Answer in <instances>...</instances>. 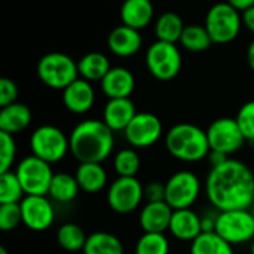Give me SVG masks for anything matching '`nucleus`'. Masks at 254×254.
I'll list each match as a JSON object with an SVG mask.
<instances>
[{
	"instance_id": "obj_1",
	"label": "nucleus",
	"mask_w": 254,
	"mask_h": 254,
	"mask_svg": "<svg viewBox=\"0 0 254 254\" xmlns=\"http://www.w3.org/2000/svg\"><path fill=\"white\" fill-rule=\"evenodd\" d=\"M205 195L217 211L249 210L254 204V174L244 162L228 159L210 170Z\"/></svg>"
},
{
	"instance_id": "obj_2",
	"label": "nucleus",
	"mask_w": 254,
	"mask_h": 254,
	"mask_svg": "<svg viewBox=\"0 0 254 254\" xmlns=\"http://www.w3.org/2000/svg\"><path fill=\"white\" fill-rule=\"evenodd\" d=\"M115 131H112L104 121L85 119L79 122L71 134L70 152L74 159L82 162H98L103 164L115 147Z\"/></svg>"
},
{
	"instance_id": "obj_3",
	"label": "nucleus",
	"mask_w": 254,
	"mask_h": 254,
	"mask_svg": "<svg viewBox=\"0 0 254 254\" xmlns=\"http://www.w3.org/2000/svg\"><path fill=\"white\" fill-rule=\"evenodd\" d=\"M165 146L173 158L183 162H199L210 153L207 131L193 124L171 127L165 135Z\"/></svg>"
},
{
	"instance_id": "obj_4",
	"label": "nucleus",
	"mask_w": 254,
	"mask_h": 254,
	"mask_svg": "<svg viewBox=\"0 0 254 254\" xmlns=\"http://www.w3.org/2000/svg\"><path fill=\"white\" fill-rule=\"evenodd\" d=\"M213 43L226 45L235 40L243 27V15L228 1L216 3L205 16V24Z\"/></svg>"
},
{
	"instance_id": "obj_5",
	"label": "nucleus",
	"mask_w": 254,
	"mask_h": 254,
	"mask_svg": "<svg viewBox=\"0 0 254 254\" xmlns=\"http://www.w3.org/2000/svg\"><path fill=\"white\" fill-rule=\"evenodd\" d=\"M37 76L43 85L52 89H65L79 79L77 63L63 52H49L37 63Z\"/></svg>"
},
{
	"instance_id": "obj_6",
	"label": "nucleus",
	"mask_w": 254,
	"mask_h": 254,
	"mask_svg": "<svg viewBox=\"0 0 254 254\" xmlns=\"http://www.w3.org/2000/svg\"><path fill=\"white\" fill-rule=\"evenodd\" d=\"M31 155L48 164H57L64 159L70 150L68 137L55 125H40L30 137Z\"/></svg>"
},
{
	"instance_id": "obj_7",
	"label": "nucleus",
	"mask_w": 254,
	"mask_h": 254,
	"mask_svg": "<svg viewBox=\"0 0 254 254\" xmlns=\"http://www.w3.org/2000/svg\"><path fill=\"white\" fill-rule=\"evenodd\" d=\"M146 65L155 79L168 82L182 70V54L176 43L156 40L146 52Z\"/></svg>"
},
{
	"instance_id": "obj_8",
	"label": "nucleus",
	"mask_w": 254,
	"mask_h": 254,
	"mask_svg": "<svg viewBox=\"0 0 254 254\" xmlns=\"http://www.w3.org/2000/svg\"><path fill=\"white\" fill-rule=\"evenodd\" d=\"M214 232L231 246L252 243L254 240V216L250 208L219 211Z\"/></svg>"
},
{
	"instance_id": "obj_9",
	"label": "nucleus",
	"mask_w": 254,
	"mask_h": 254,
	"mask_svg": "<svg viewBox=\"0 0 254 254\" xmlns=\"http://www.w3.org/2000/svg\"><path fill=\"white\" fill-rule=\"evenodd\" d=\"M15 174L25 192V195H42L46 196L54 179L51 164L43 159L30 155L25 156L15 170Z\"/></svg>"
},
{
	"instance_id": "obj_10",
	"label": "nucleus",
	"mask_w": 254,
	"mask_h": 254,
	"mask_svg": "<svg viewBox=\"0 0 254 254\" xmlns=\"http://www.w3.org/2000/svg\"><path fill=\"white\" fill-rule=\"evenodd\" d=\"M201 193V182L192 171H177L165 183V202L173 210L190 208Z\"/></svg>"
},
{
	"instance_id": "obj_11",
	"label": "nucleus",
	"mask_w": 254,
	"mask_h": 254,
	"mask_svg": "<svg viewBox=\"0 0 254 254\" xmlns=\"http://www.w3.org/2000/svg\"><path fill=\"white\" fill-rule=\"evenodd\" d=\"M144 199V186L137 177H118L107 190L109 207L118 214H128L137 210Z\"/></svg>"
},
{
	"instance_id": "obj_12",
	"label": "nucleus",
	"mask_w": 254,
	"mask_h": 254,
	"mask_svg": "<svg viewBox=\"0 0 254 254\" xmlns=\"http://www.w3.org/2000/svg\"><path fill=\"white\" fill-rule=\"evenodd\" d=\"M207 138L210 150L226 153L228 156L238 152L247 141L237 119L219 118L207 128Z\"/></svg>"
},
{
	"instance_id": "obj_13",
	"label": "nucleus",
	"mask_w": 254,
	"mask_h": 254,
	"mask_svg": "<svg viewBox=\"0 0 254 254\" xmlns=\"http://www.w3.org/2000/svg\"><path fill=\"white\" fill-rule=\"evenodd\" d=\"M164 127L161 119L150 112H140L124 131L127 141L132 147L146 149L153 146L162 137Z\"/></svg>"
},
{
	"instance_id": "obj_14",
	"label": "nucleus",
	"mask_w": 254,
	"mask_h": 254,
	"mask_svg": "<svg viewBox=\"0 0 254 254\" xmlns=\"http://www.w3.org/2000/svg\"><path fill=\"white\" fill-rule=\"evenodd\" d=\"M22 213V223L34 232L49 229L55 220V210L48 196L25 195L19 202Z\"/></svg>"
},
{
	"instance_id": "obj_15",
	"label": "nucleus",
	"mask_w": 254,
	"mask_h": 254,
	"mask_svg": "<svg viewBox=\"0 0 254 254\" xmlns=\"http://www.w3.org/2000/svg\"><path fill=\"white\" fill-rule=\"evenodd\" d=\"M63 103L65 109L74 115H83L89 112L95 103V91L91 82L79 77L63 89Z\"/></svg>"
},
{
	"instance_id": "obj_16",
	"label": "nucleus",
	"mask_w": 254,
	"mask_h": 254,
	"mask_svg": "<svg viewBox=\"0 0 254 254\" xmlns=\"http://www.w3.org/2000/svg\"><path fill=\"white\" fill-rule=\"evenodd\" d=\"M103 94L109 98H129L135 88L134 74L125 67H112L100 82Z\"/></svg>"
},
{
	"instance_id": "obj_17",
	"label": "nucleus",
	"mask_w": 254,
	"mask_h": 254,
	"mask_svg": "<svg viewBox=\"0 0 254 254\" xmlns=\"http://www.w3.org/2000/svg\"><path fill=\"white\" fill-rule=\"evenodd\" d=\"M173 213L174 210L165 201L146 202L140 211V226L144 232L164 234L170 229Z\"/></svg>"
},
{
	"instance_id": "obj_18",
	"label": "nucleus",
	"mask_w": 254,
	"mask_h": 254,
	"mask_svg": "<svg viewBox=\"0 0 254 254\" xmlns=\"http://www.w3.org/2000/svg\"><path fill=\"white\" fill-rule=\"evenodd\" d=\"M107 45L112 54L125 58L135 55L141 49L143 39L138 30L121 24L110 31L107 37Z\"/></svg>"
},
{
	"instance_id": "obj_19",
	"label": "nucleus",
	"mask_w": 254,
	"mask_h": 254,
	"mask_svg": "<svg viewBox=\"0 0 254 254\" xmlns=\"http://www.w3.org/2000/svg\"><path fill=\"white\" fill-rule=\"evenodd\" d=\"M168 231L174 238L192 243L202 234V219L190 208L174 210Z\"/></svg>"
},
{
	"instance_id": "obj_20",
	"label": "nucleus",
	"mask_w": 254,
	"mask_h": 254,
	"mask_svg": "<svg viewBox=\"0 0 254 254\" xmlns=\"http://www.w3.org/2000/svg\"><path fill=\"white\" fill-rule=\"evenodd\" d=\"M137 113L131 98H113L104 106L103 121L112 131H125Z\"/></svg>"
},
{
	"instance_id": "obj_21",
	"label": "nucleus",
	"mask_w": 254,
	"mask_h": 254,
	"mask_svg": "<svg viewBox=\"0 0 254 254\" xmlns=\"http://www.w3.org/2000/svg\"><path fill=\"white\" fill-rule=\"evenodd\" d=\"M153 3L150 0H125L121 7V21L135 30L147 27L153 19Z\"/></svg>"
},
{
	"instance_id": "obj_22",
	"label": "nucleus",
	"mask_w": 254,
	"mask_h": 254,
	"mask_svg": "<svg viewBox=\"0 0 254 254\" xmlns=\"http://www.w3.org/2000/svg\"><path fill=\"white\" fill-rule=\"evenodd\" d=\"M76 180L80 190L86 193L101 192L107 185V173L98 162H82L76 170Z\"/></svg>"
},
{
	"instance_id": "obj_23",
	"label": "nucleus",
	"mask_w": 254,
	"mask_h": 254,
	"mask_svg": "<svg viewBox=\"0 0 254 254\" xmlns=\"http://www.w3.org/2000/svg\"><path fill=\"white\" fill-rule=\"evenodd\" d=\"M31 122V112L22 103H13L0 110V131L7 134H18L28 128Z\"/></svg>"
},
{
	"instance_id": "obj_24",
	"label": "nucleus",
	"mask_w": 254,
	"mask_h": 254,
	"mask_svg": "<svg viewBox=\"0 0 254 254\" xmlns=\"http://www.w3.org/2000/svg\"><path fill=\"white\" fill-rule=\"evenodd\" d=\"M110 68L109 58L101 52H89L77 61L79 76L88 82H101Z\"/></svg>"
},
{
	"instance_id": "obj_25",
	"label": "nucleus",
	"mask_w": 254,
	"mask_h": 254,
	"mask_svg": "<svg viewBox=\"0 0 254 254\" xmlns=\"http://www.w3.org/2000/svg\"><path fill=\"white\" fill-rule=\"evenodd\" d=\"M79 190H80V186L76 180V176H71L68 173H57L54 174L48 195L51 199L57 202L67 204L76 199Z\"/></svg>"
},
{
	"instance_id": "obj_26",
	"label": "nucleus",
	"mask_w": 254,
	"mask_h": 254,
	"mask_svg": "<svg viewBox=\"0 0 254 254\" xmlns=\"http://www.w3.org/2000/svg\"><path fill=\"white\" fill-rule=\"evenodd\" d=\"M82 252L83 254H124V246L116 235L98 231L88 235Z\"/></svg>"
},
{
	"instance_id": "obj_27",
	"label": "nucleus",
	"mask_w": 254,
	"mask_h": 254,
	"mask_svg": "<svg viewBox=\"0 0 254 254\" xmlns=\"http://www.w3.org/2000/svg\"><path fill=\"white\" fill-rule=\"evenodd\" d=\"M183 19L176 12H165L162 13L155 24V33L158 40L168 42V43H177L182 39V34L185 31Z\"/></svg>"
},
{
	"instance_id": "obj_28",
	"label": "nucleus",
	"mask_w": 254,
	"mask_h": 254,
	"mask_svg": "<svg viewBox=\"0 0 254 254\" xmlns=\"http://www.w3.org/2000/svg\"><path fill=\"white\" fill-rule=\"evenodd\" d=\"M190 254H235L234 246L216 232H202L190 243Z\"/></svg>"
},
{
	"instance_id": "obj_29",
	"label": "nucleus",
	"mask_w": 254,
	"mask_h": 254,
	"mask_svg": "<svg viewBox=\"0 0 254 254\" xmlns=\"http://www.w3.org/2000/svg\"><path fill=\"white\" fill-rule=\"evenodd\" d=\"M88 235L76 223H64L57 232V243L65 252H80L86 244Z\"/></svg>"
},
{
	"instance_id": "obj_30",
	"label": "nucleus",
	"mask_w": 254,
	"mask_h": 254,
	"mask_svg": "<svg viewBox=\"0 0 254 254\" xmlns=\"http://www.w3.org/2000/svg\"><path fill=\"white\" fill-rule=\"evenodd\" d=\"M180 45L190 52H202L213 45V40L204 25L192 24L185 27V31L180 39Z\"/></svg>"
},
{
	"instance_id": "obj_31",
	"label": "nucleus",
	"mask_w": 254,
	"mask_h": 254,
	"mask_svg": "<svg viewBox=\"0 0 254 254\" xmlns=\"http://www.w3.org/2000/svg\"><path fill=\"white\" fill-rule=\"evenodd\" d=\"M141 161L134 149H122L113 159V168L118 177H135L140 171Z\"/></svg>"
},
{
	"instance_id": "obj_32",
	"label": "nucleus",
	"mask_w": 254,
	"mask_h": 254,
	"mask_svg": "<svg viewBox=\"0 0 254 254\" xmlns=\"http://www.w3.org/2000/svg\"><path fill=\"white\" fill-rule=\"evenodd\" d=\"M25 192L15 174V171H7L0 174V204L21 202Z\"/></svg>"
},
{
	"instance_id": "obj_33",
	"label": "nucleus",
	"mask_w": 254,
	"mask_h": 254,
	"mask_svg": "<svg viewBox=\"0 0 254 254\" xmlns=\"http://www.w3.org/2000/svg\"><path fill=\"white\" fill-rule=\"evenodd\" d=\"M170 241L165 234L143 232L135 244V254H168Z\"/></svg>"
},
{
	"instance_id": "obj_34",
	"label": "nucleus",
	"mask_w": 254,
	"mask_h": 254,
	"mask_svg": "<svg viewBox=\"0 0 254 254\" xmlns=\"http://www.w3.org/2000/svg\"><path fill=\"white\" fill-rule=\"evenodd\" d=\"M16 156V143L12 134L0 131V174L10 171Z\"/></svg>"
},
{
	"instance_id": "obj_35",
	"label": "nucleus",
	"mask_w": 254,
	"mask_h": 254,
	"mask_svg": "<svg viewBox=\"0 0 254 254\" xmlns=\"http://www.w3.org/2000/svg\"><path fill=\"white\" fill-rule=\"evenodd\" d=\"M19 223H22V213L19 202L0 204V229L3 232H9L15 229Z\"/></svg>"
},
{
	"instance_id": "obj_36",
	"label": "nucleus",
	"mask_w": 254,
	"mask_h": 254,
	"mask_svg": "<svg viewBox=\"0 0 254 254\" xmlns=\"http://www.w3.org/2000/svg\"><path fill=\"white\" fill-rule=\"evenodd\" d=\"M237 122L247 141H254V100L241 106L237 115Z\"/></svg>"
},
{
	"instance_id": "obj_37",
	"label": "nucleus",
	"mask_w": 254,
	"mask_h": 254,
	"mask_svg": "<svg viewBox=\"0 0 254 254\" xmlns=\"http://www.w3.org/2000/svg\"><path fill=\"white\" fill-rule=\"evenodd\" d=\"M18 98V86L9 77L0 79V107H6L9 104L16 103Z\"/></svg>"
},
{
	"instance_id": "obj_38",
	"label": "nucleus",
	"mask_w": 254,
	"mask_h": 254,
	"mask_svg": "<svg viewBox=\"0 0 254 254\" xmlns=\"http://www.w3.org/2000/svg\"><path fill=\"white\" fill-rule=\"evenodd\" d=\"M144 199L146 202L165 201V183L150 182L144 186Z\"/></svg>"
},
{
	"instance_id": "obj_39",
	"label": "nucleus",
	"mask_w": 254,
	"mask_h": 254,
	"mask_svg": "<svg viewBox=\"0 0 254 254\" xmlns=\"http://www.w3.org/2000/svg\"><path fill=\"white\" fill-rule=\"evenodd\" d=\"M228 159H229V156L226 153H222V152L210 150V153H208V162H210L211 168L219 167V165H223Z\"/></svg>"
},
{
	"instance_id": "obj_40",
	"label": "nucleus",
	"mask_w": 254,
	"mask_h": 254,
	"mask_svg": "<svg viewBox=\"0 0 254 254\" xmlns=\"http://www.w3.org/2000/svg\"><path fill=\"white\" fill-rule=\"evenodd\" d=\"M243 25H246L252 33H254V6L243 12Z\"/></svg>"
},
{
	"instance_id": "obj_41",
	"label": "nucleus",
	"mask_w": 254,
	"mask_h": 254,
	"mask_svg": "<svg viewBox=\"0 0 254 254\" xmlns=\"http://www.w3.org/2000/svg\"><path fill=\"white\" fill-rule=\"evenodd\" d=\"M228 3L240 12H244L254 6V0H228Z\"/></svg>"
},
{
	"instance_id": "obj_42",
	"label": "nucleus",
	"mask_w": 254,
	"mask_h": 254,
	"mask_svg": "<svg viewBox=\"0 0 254 254\" xmlns=\"http://www.w3.org/2000/svg\"><path fill=\"white\" fill-rule=\"evenodd\" d=\"M247 61H249L250 68L254 71V40L250 43V46L247 49Z\"/></svg>"
},
{
	"instance_id": "obj_43",
	"label": "nucleus",
	"mask_w": 254,
	"mask_h": 254,
	"mask_svg": "<svg viewBox=\"0 0 254 254\" xmlns=\"http://www.w3.org/2000/svg\"><path fill=\"white\" fill-rule=\"evenodd\" d=\"M0 254H9V253H7V250H6L4 247H0Z\"/></svg>"
},
{
	"instance_id": "obj_44",
	"label": "nucleus",
	"mask_w": 254,
	"mask_h": 254,
	"mask_svg": "<svg viewBox=\"0 0 254 254\" xmlns=\"http://www.w3.org/2000/svg\"><path fill=\"white\" fill-rule=\"evenodd\" d=\"M250 253L254 254V240L252 241V246H250Z\"/></svg>"
},
{
	"instance_id": "obj_45",
	"label": "nucleus",
	"mask_w": 254,
	"mask_h": 254,
	"mask_svg": "<svg viewBox=\"0 0 254 254\" xmlns=\"http://www.w3.org/2000/svg\"><path fill=\"white\" fill-rule=\"evenodd\" d=\"M250 211H252V214H253V216H254V204H253V205H252V208H250Z\"/></svg>"
}]
</instances>
